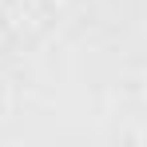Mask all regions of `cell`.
Returning a JSON list of instances; mask_svg holds the SVG:
<instances>
[{
  "instance_id": "1",
  "label": "cell",
  "mask_w": 147,
  "mask_h": 147,
  "mask_svg": "<svg viewBox=\"0 0 147 147\" xmlns=\"http://www.w3.org/2000/svg\"><path fill=\"white\" fill-rule=\"evenodd\" d=\"M60 28V0H0V48L32 56Z\"/></svg>"
}]
</instances>
